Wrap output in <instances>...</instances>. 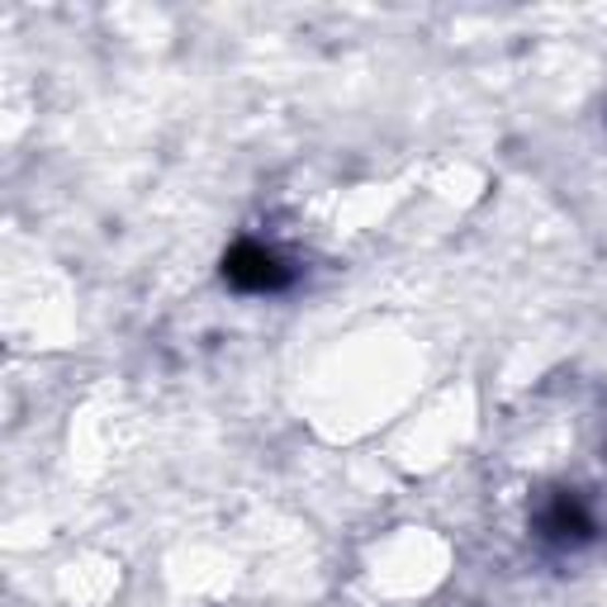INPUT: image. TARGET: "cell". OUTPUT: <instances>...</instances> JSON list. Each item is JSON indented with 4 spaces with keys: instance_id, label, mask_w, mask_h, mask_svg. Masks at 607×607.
<instances>
[{
    "instance_id": "1",
    "label": "cell",
    "mask_w": 607,
    "mask_h": 607,
    "mask_svg": "<svg viewBox=\"0 0 607 607\" xmlns=\"http://www.w3.org/2000/svg\"><path fill=\"white\" fill-rule=\"evenodd\" d=\"M228 280L243 290H276L285 271H280V261L266 247H238L228 257Z\"/></svg>"
}]
</instances>
